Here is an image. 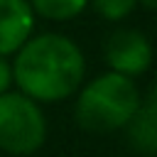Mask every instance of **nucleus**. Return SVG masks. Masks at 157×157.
<instances>
[{"label":"nucleus","mask_w":157,"mask_h":157,"mask_svg":"<svg viewBox=\"0 0 157 157\" xmlns=\"http://www.w3.org/2000/svg\"><path fill=\"white\" fill-rule=\"evenodd\" d=\"M137 5H142L147 12H152V10L157 7V0H137Z\"/></svg>","instance_id":"9d476101"},{"label":"nucleus","mask_w":157,"mask_h":157,"mask_svg":"<svg viewBox=\"0 0 157 157\" xmlns=\"http://www.w3.org/2000/svg\"><path fill=\"white\" fill-rule=\"evenodd\" d=\"M103 56L110 71L135 78L152 66V44L137 29H115L105 39Z\"/></svg>","instance_id":"20e7f679"},{"label":"nucleus","mask_w":157,"mask_h":157,"mask_svg":"<svg viewBox=\"0 0 157 157\" xmlns=\"http://www.w3.org/2000/svg\"><path fill=\"white\" fill-rule=\"evenodd\" d=\"M47 140V120L39 103L22 91L0 93V150L15 157L34 155Z\"/></svg>","instance_id":"7ed1b4c3"},{"label":"nucleus","mask_w":157,"mask_h":157,"mask_svg":"<svg viewBox=\"0 0 157 157\" xmlns=\"http://www.w3.org/2000/svg\"><path fill=\"white\" fill-rule=\"evenodd\" d=\"M140 101L142 93L135 86V78L118 71H105L78 91L74 115L86 132L108 135L130 123L140 108Z\"/></svg>","instance_id":"f03ea898"},{"label":"nucleus","mask_w":157,"mask_h":157,"mask_svg":"<svg viewBox=\"0 0 157 157\" xmlns=\"http://www.w3.org/2000/svg\"><path fill=\"white\" fill-rule=\"evenodd\" d=\"M12 86V66L5 61V56H0V93L10 91Z\"/></svg>","instance_id":"1a4fd4ad"},{"label":"nucleus","mask_w":157,"mask_h":157,"mask_svg":"<svg viewBox=\"0 0 157 157\" xmlns=\"http://www.w3.org/2000/svg\"><path fill=\"white\" fill-rule=\"evenodd\" d=\"M12 64V81L37 103L64 101L81 88L86 59L78 44L56 32L29 37Z\"/></svg>","instance_id":"f257e3e1"},{"label":"nucleus","mask_w":157,"mask_h":157,"mask_svg":"<svg viewBox=\"0 0 157 157\" xmlns=\"http://www.w3.org/2000/svg\"><path fill=\"white\" fill-rule=\"evenodd\" d=\"M27 2L34 15H39L44 20H54V22L74 20L88 5V0H27Z\"/></svg>","instance_id":"0eeeda50"},{"label":"nucleus","mask_w":157,"mask_h":157,"mask_svg":"<svg viewBox=\"0 0 157 157\" xmlns=\"http://www.w3.org/2000/svg\"><path fill=\"white\" fill-rule=\"evenodd\" d=\"M128 140L135 147V152L152 157L157 152V101H155V88L147 91V96L140 101V108L125 125Z\"/></svg>","instance_id":"423d86ee"},{"label":"nucleus","mask_w":157,"mask_h":157,"mask_svg":"<svg viewBox=\"0 0 157 157\" xmlns=\"http://www.w3.org/2000/svg\"><path fill=\"white\" fill-rule=\"evenodd\" d=\"M88 2L93 5V10H96L101 17L110 20V22L125 20V17L135 10V5H137V0H88Z\"/></svg>","instance_id":"6e6552de"},{"label":"nucleus","mask_w":157,"mask_h":157,"mask_svg":"<svg viewBox=\"0 0 157 157\" xmlns=\"http://www.w3.org/2000/svg\"><path fill=\"white\" fill-rule=\"evenodd\" d=\"M34 29V12L27 0H0V56L15 54Z\"/></svg>","instance_id":"39448f33"}]
</instances>
